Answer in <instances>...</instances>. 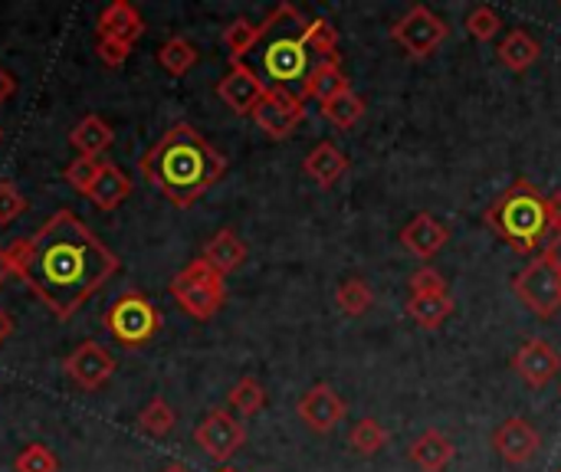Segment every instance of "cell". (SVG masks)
Returning a JSON list of instances; mask_svg holds the SVG:
<instances>
[{"mask_svg": "<svg viewBox=\"0 0 561 472\" xmlns=\"http://www.w3.org/2000/svg\"><path fill=\"white\" fill-rule=\"evenodd\" d=\"M3 250L10 273L59 322H69L122 269L118 256L72 210H56L33 237L13 240Z\"/></svg>", "mask_w": 561, "mask_h": 472, "instance_id": "1", "label": "cell"}, {"mask_svg": "<svg viewBox=\"0 0 561 472\" xmlns=\"http://www.w3.org/2000/svg\"><path fill=\"white\" fill-rule=\"evenodd\" d=\"M306 46L319 59H339V30L325 16H316L306 26Z\"/></svg>", "mask_w": 561, "mask_h": 472, "instance_id": "33", "label": "cell"}, {"mask_svg": "<svg viewBox=\"0 0 561 472\" xmlns=\"http://www.w3.org/2000/svg\"><path fill=\"white\" fill-rule=\"evenodd\" d=\"M450 36V26L444 16H437L431 7L417 3L411 7L394 26H391V39L411 56V59H427L434 56Z\"/></svg>", "mask_w": 561, "mask_h": 472, "instance_id": "7", "label": "cell"}, {"mask_svg": "<svg viewBox=\"0 0 561 472\" xmlns=\"http://www.w3.org/2000/svg\"><path fill=\"white\" fill-rule=\"evenodd\" d=\"M194 444L204 450V457H210L214 463H227L237 457V450L247 444V430L243 424L237 421L233 411H210L204 414V421L194 427Z\"/></svg>", "mask_w": 561, "mask_h": 472, "instance_id": "9", "label": "cell"}, {"mask_svg": "<svg viewBox=\"0 0 561 472\" xmlns=\"http://www.w3.org/2000/svg\"><path fill=\"white\" fill-rule=\"evenodd\" d=\"M174 427H178V414H174V407H171L164 398H151V401L138 411V430L148 434V437H154V440L168 437Z\"/></svg>", "mask_w": 561, "mask_h": 472, "instance_id": "28", "label": "cell"}, {"mask_svg": "<svg viewBox=\"0 0 561 472\" xmlns=\"http://www.w3.org/2000/svg\"><path fill=\"white\" fill-rule=\"evenodd\" d=\"M256 39H260V23L247 20V16H237L233 23H227L224 46L230 53V62H243V56L256 49Z\"/></svg>", "mask_w": 561, "mask_h": 472, "instance_id": "30", "label": "cell"}, {"mask_svg": "<svg viewBox=\"0 0 561 472\" xmlns=\"http://www.w3.org/2000/svg\"><path fill=\"white\" fill-rule=\"evenodd\" d=\"M10 335H13V319H10V315H7V312L0 309V345H3V342H7Z\"/></svg>", "mask_w": 561, "mask_h": 472, "instance_id": "43", "label": "cell"}, {"mask_svg": "<svg viewBox=\"0 0 561 472\" xmlns=\"http://www.w3.org/2000/svg\"><path fill=\"white\" fill-rule=\"evenodd\" d=\"M30 210L26 197L16 191L13 181H0V227H10L13 220H20Z\"/></svg>", "mask_w": 561, "mask_h": 472, "instance_id": "37", "label": "cell"}, {"mask_svg": "<svg viewBox=\"0 0 561 472\" xmlns=\"http://www.w3.org/2000/svg\"><path fill=\"white\" fill-rule=\"evenodd\" d=\"M546 204H549V227H552V233H559L561 230V194H549V197H546Z\"/></svg>", "mask_w": 561, "mask_h": 472, "instance_id": "41", "label": "cell"}, {"mask_svg": "<svg viewBox=\"0 0 561 472\" xmlns=\"http://www.w3.org/2000/svg\"><path fill=\"white\" fill-rule=\"evenodd\" d=\"M463 26H467V33H470L473 39L486 43V39H493V36L500 33L503 20H500V13H496L493 7H473V10L467 13Z\"/></svg>", "mask_w": 561, "mask_h": 472, "instance_id": "35", "label": "cell"}, {"mask_svg": "<svg viewBox=\"0 0 561 472\" xmlns=\"http://www.w3.org/2000/svg\"><path fill=\"white\" fill-rule=\"evenodd\" d=\"M145 33V20L138 13L135 3L128 0H115L102 10L99 16V36H108V39H122L128 46H135V39Z\"/></svg>", "mask_w": 561, "mask_h": 472, "instance_id": "19", "label": "cell"}, {"mask_svg": "<svg viewBox=\"0 0 561 472\" xmlns=\"http://www.w3.org/2000/svg\"><path fill=\"white\" fill-rule=\"evenodd\" d=\"M227 404H230V411H237L240 417H256L263 407H266V388L256 381V378H240L233 388H230V394H227Z\"/></svg>", "mask_w": 561, "mask_h": 472, "instance_id": "29", "label": "cell"}, {"mask_svg": "<svg viewBox=\"0 0 561 472\" xmlns=\"http://www.w3.org/2000/svg\"><path fill=\"white\" fill-rule=\"evenodd\" d=\"M95 53H99V59H102L108 69H118V66H125V59L131 56V46H128V43H122V39L99 36V43H95Z\"/></svg>", "mask_w": 561, "mask_h": 472, "instance_id": "39", "label": "cell"}, {"mask_svg": "<svg viewBox=\"0 0 561 472\" xmlns=\"http://www.w3.org/2000/svg\"><path fill=\"white\" fill-rule=\"evenodd\" d=\"M105 332L128 352L145 348L161 332V312L141 289H128L105 312Z\"/></svg>", "mask_w": 561, "mask_h": 472, "instance_id": "6", "label": "cell"}, {"mask_svg": "<svg viewBox=\"0 0 561 472\" xmlns=\"http://www.w3.org/2000/svg\"><path fill=\"white\" fill-rule=\"evenodd\" d=\"M197 59H201L197 46H194L191 39H184V36H171V39H164L161 49H158V62H161V69H168L171 76L191 72V69L197 66Z\"/></svg>", "mask_w": 561, "mask_h": 472, "instance_id": "27", "label": "cell"}, {"mask_svg": "<svg viewBox=\"0 0 561 472\" xmlns=\"http://www.w3.org/2000/svg\"><path fill=\"white\" fill-rule=\"evenodd\" d=\"M13 92H16V79L10 76V69L0 66V105H3Z\"/></svg>", "mask_w": 561, "mask_h": 472, "instance_id": "42", "label": "cell"}, {"mask_svg": "<svg viewBox=\"0 0 561 472\" xmlns=\"http://www.w3.org/2000/svg\"><path fill=\"white\" fill-rule=\"evenodd\" d=\"M250 118L256 122V128H260L263 135H270V138L279 141V138H289V135L302 125V118H306V102H302L299 92H293V89H286V85H270L266 95H263V102L253 108Z\"/></svg>", "mask_w": 561, "mask_h": 472, "instance_id": "8", "label": "cell"}, {"mask_svg": "<svg viewBox=\"0 0 561 472\" xmlns=\"http://www.w3.org/2000/svg\"><path fill=\"white\" fill-rule=\"evenodd\" d=\"M266 89H270L266 79H260V72L250 69L247 62H230L227 76L217 82L220 102H224L230 112H237V115H253V108L263 102Z\"/></svg>", "mask_w": 561, "mask_h": 472, "instance_id": "11", "label": "cell"}, {"mask_svg": "<svg viewBox=\"0 0 561 472\" xmlns=\"http://www.w3.org/2000/svg\"><path fill=\"white\" fill-rule=\"evenodd\" d=\"M345 89H352V85H348L339 59H319V62H312L309 76L302 79V99H316V102H329V99H335Z\"/></svg>", "mask_w": 561, "mask_h": 472, "instance_id": "21", "label": "cell"}, {"mask_svg": "<svg viewBox=\"0 0 561 472\" xmlns=\"http://www.w3.org/2000/svg\"><path fill=\"white\" fill-rule=\"evenodd\" d=\"M161 472H191V470H187L184 463H168V467H164Z\"/></svg>", "mask_w": 561, "mask_h": 472, "instance_id": "45", "label": "cell"}, {"mask_svg": "<svg viewBox=\"0 0 561 472\" xmlns=\"http://www.w3.org/2000/svg\"><path fill=\"white\" fill-rule=\"evenodd\" d=\"M16 472H59V460L49 447L43 444H30L16 460H13Z\"/></svg>", "mask_w": 561, "mask_h": 472, "instance_id": "36", "label": "cell"}, {"mask_svg": "<svg viewBox=\"0 0 561 472\" xmlns=\"http://www.w3.org/2000/svg\"><path fill=\"white\" fill-rule=\"evenodd\" d=\"M335 306L345 312V315H352V319H358V315H365L371 306H375V292H371V286L365 283V279H345L339 289H335Z\"/></svg>", "mask_w": 561, "mask_h": 472, "instance_id": "32", "label": "cell"}, {"mask_svg": "<svg viewBox=\"0 0 561 472\" xmlns=\"http://www.w3.org/2000/svg\"><path fill=\"white\" fill-rule=\"evenodd\" d=\"M306 26L309 20L293 7V3H279L270 10V16L260 23V39H256V53L263 62V76L273 79V85H286L289 82H302L312 69V53L306 46Z\"/></svg>", "mask_w": 561, "mask_h": 472, "instance_id": "3", "label": "cell"}, {"mask_svg": "<svg viewBox=\"0 0 561 472\" xmlns=\"http://www.w3.org/2000/svg\"><path fill=\"white\" fill-rule=\"evenodd\" d=\"M447 240H450V230L437 217H431V214H417L401 230V246L408 253H414L417 260H434L447 246Z\"/></svg>", "mask_w": 561, "mask_h": 472, "instance_id": "16", "label": "cell"}, {"mask_svg": "<svg viewBox=\"0 0 561 472\" xmlns=\"http://www.w3.org/2000/svg\"><path fill=\"white\" fill-rule=\"evenodd\" d=\"M66 378L79 388V391H99L112 371H115V358L112 352H105L99 342H82L66 361H62Z\"/></svg>", "mask_w": 561, "mask_h": 472, "instance_id": "12", "label": "cell"}, {"mask_svg": "<svg viewBox=\"0 0 561 472\" xmlns=\"http://www.w3.org/2000/svg\"><path fill=\"white\" fill-rule=\"evenodd\" d=\"M457 457L454 440L444 430H424L414 444H411V463L424 472H444Z\"/></svg>", "mask_w": 561, "mask_h": 472, "instance_id": "20", "label": "cell"}, {"mask_svg": "<svg viewBox=\"0 0 561 472\" xmlns=\"http://www.w3.org/2000/svg\"><path fill=\"white\" fill-rule=\"evenodd\" d=\"M559 472H561V470H559Z\"/></svg>", "mask_w": 561, "mask_h": 472, "instance_id": "48", "label": "cell"}, {"mask_svg": "<svg viewBox=\"0 0 561 472\" xmlns=\"http://www.w3.org/2000/svg\"><path fill=\"white\" fill-rule=\"evenodd\" d=\"M247 243L240 240V233L237 230H230V227H224V230H217L207 243H204V253H201V260L207 263V266H214L220 276H230V273H237L243 263H247Z\"/></svg>", "mask_w": 561, "mask_h": 472, "instance_id": "18", "label": "cell"}, {"mask_svg": "<svg viewBox=\"0 0 561 472\" xmlns=\"http://www.w3.org/2000/svg\"><path fill=\"white\" fill-rule=\"evenodd\" d=\"M483 223L516 253H533L552 237L546 194L533 181H516L506 187L483 214Z\"/></svg>", "mask_w": 561, "mask_h": 472, "instance_id": "4", "label": "cell"}, {"mask_svg": "<svg viewBox=\"0 0 561 472\" xmlns=\"http://www.w3.org/2000/svg\"><path fill=\"white\" fill-rule=\"evenodd\" d=\"M220 472H237V470H227V467H224V470H220Z\"/></svg>", "mask_w": 561, "mask_h": 472, "instance_id": "46", "label": "cell"}, {"mask_svg": "<svg viewBox=\"0 0 561 472\" xmlns=\"http://www.w3.org/2000/svg\"><path fill=\"white\" fill-rule=\"evenodd\" d=\"M513 289L539 319H552L561 309V273L542 256L513 279Z\"/></svg>", "mask_w": 561, "mask_h": 472, "instance_id": "10", "label": "cell"}, {"mask_svg": "<svg viewBox=\"0 0 561 472\" xmlns=\"http://www.w3.org/2000/svg\"><path fill=\"white\" fill-rule=\"evenodd\" d=\"M542 447L539 430L526 417H510L496 427L493 434V450L510 463V467H526Z\"/></svg>", "mask_w": 561, "mask_h": 472, "instance_id": "15", "label": "cell"}, {"mask_svg": "<svg viewBox=\"0 0 561 472\" xmlns=\"http://www.w3.org/2000/svg\"><path fill=\"white\" fill-rule=\"evenodd\" d=\"M404 312L421 325V329H440L450 315H454V299L447 296H411Z\"/></svg>", "mask_w": 561, "mask_h": 472, "instance_id": "25", "label": "cell"}, {"mask_svg": "<svg viewBox=\"0 0 561 472\" xmlns=\"http://www.w3.org/2000/svg\"><path fill=\"white\" fill-rule=\"evenodd\" d=\"M539 53H542L539 39H536L533 33H526V30L506 33V36L500 39V49H496L500 62H503L506 69H513V72H526V69L539 59Z\"/></svg>", "mask_w": 561, "mask_h": 472, "instance_id": "24", "label": "cell"}, {"mask_svg": "<svg viewBox=\"0 0 561 472\" xmlns=\"http://www.w3.org/2000/svg\"><path fill=\"white\" fill-rule=\"evenodd\" d=\"M0 138H3V131H0Z\"/></svg>", "mask_w": 561, "mask_h": 472, "instance_id": "47", "label": "cell"}, {"mask_svg": "<svg viewBox=\"0 0 561 472\" xmlns=\"http://www.w3.org/2000/svg\"><path fill=\"white\" fill-rule=\"evenodd\" d=\"M322 115L325 122H332L335 128H355L365 118V99L355 89L339 92L335 99L322 102Z\"/></svg>", "mask_w": 561, "mask_h": 472, "instance_id": "26", "label": "cell"}, {"mask_svg": "<svg viewBox=\"0 0 561 472\" xmlns=\"http://www.w3.org/2000/svg\"><path fill=\"white\" fill-rule=\"evenodd\" d=\"M388 440H391V434H388L375 417L358 421V424L352 427V434H348V447H352L358 457H375V453H381V450L388 447Z\"/></svg>", "mask_w": 561, "mask_h": 472, "instance_id": "31", "label": "cell"}, {"mask_svg": "<svg viewBox=\"0 0 561 472\" xmlns=\"http://www.w3.org/2000/svg\"><path fill=\"white\" fill-rule=\"evenodd\" d=\"M7 276H13L10 273V260H7V250H0V286L7 283Z\"/></svg>", "mask_w": 561, "mask_h": 472, "instance_id": "44", "label": "cell"}, {"mask_svg": "<svg viewBox=\"0 0 561 472\" xmlns=\"http://www.w3.org/2000/svg\"><path fill=\"white\" fill-rule=\"evenodd\" d=\"M138 171L174 207L187 210L227 174V158L194 125L178 122L141 154Z\"/></svg>", "mask_w": 561, "mask_h": 472, "instance_id": "2", "label": "cell"}, {"mask_svg": "<svg viewBox=\"0 0 561 472\" xmlns=\"http://www.w3.org/2000/svg\"><path fill=\"white\" fill-rule=\"evenodd\" d=\"M299 421L312 430V434H332L342 421H345V401L332 384H312L299 404H296Z\"/></svg>", "mask_w": 561, "mask_h": 472, "instance_id": "13", "label": "cell"}, {"mask_svg": "<svg viewBox=\"0 0 561 472\" xmlns=\"http://www.w3.org/2000/svg\"><path fill=\"white\" fill-rule=\"evenodd\" d=\"M408 289H411V296H447V279L434 266H421L408 279Z\"/></svg>", "mask_w": 561, "mask_h": 472, "instance_id": "38", "label": "cell"}, {"mask_svg": "<svg viewBox=\"0 0 561 472\" xmlns=\"http://www.w3.org/2000/svg\"><path fill=\"white\" fill-rule=\"evenodd\" d=\"M542 260H546L549 266H556V269L561 273V230L546 240V246H542Z\"/></svg>", "mask_w": 561, "mask_h": 472, "instance_id": "40", "label": "cell"}, {"mask_svg": "<svg viewBox=\"0 0 561 472\" xmlns=\"http://www.w3.org/2000/svg\"><path fill=\"white\" fill-rule=\"evenodd\" d=\"M99 168H102L99 158H82V154H76V158L66 164L62 177H66V184H69L76 194H85V197H89V191H92V184H95V177H99Z\"/></svg>", "mask_w": 561, "mask_h": 472, "instance_id": "34", "label": "cell"}, {"mask_svg": "<svg viewBox=\"0 0 561 472\" xmlns=\"http://www.w3.org/2000/svg\"><path fill=\"white\" fill-rule=\"evenodd\" d=\"M302 171H306V177H312L322 191H329V187H335V184L348 174V158H345V151L335 148L332 141H319V145L306 154Z\"/></svg>", "mask_w": 561, "mask_h": 472, "instance_id": "17", "label": "cell"}, {"mask_svg": "<svg viewBox=\"0 0 561 472\" xmlns=\"http://www.w3.org/2000/svg\"><path fill=\"white\" fill-rule=\"evenodd\" d=\"M168 289H171V299L178 302V309H184V315H191L194 322H210L227 302V276H220L201 256L194 263H187L171 279Z\"/></svg>", "mask_w": 561, "mask_h": 472, "instance_id": "5", "label": "cell"}, {"mask_svg": "<svg viewBox=\"0 0 561 472\" xmlns=\"http://www.w3.org/2000/svg\"><path fill=\"white\" fill-rule=\"evenodd\" d=\"M112 141H115V131H112V125H108L105 118H99V115L79 118V122L72 125V131H69V145H72L82 158H99V154H105V151L112 148Z\"/></svg>", "mask_w": 561, "mask_h": 472, "instance_id": "22", "label": "cell"}, {"mask_svg": "<svg viewBox=\"0 0 561 472\" xmlns=\"http://www.w3.org/2000/svg\"><path fill=\"white\" fill-rule=\"evenodd\" d=\"M513 368H516V375H519L529 388L542 391V388H549V384L559 378L561 355L546 342V338H526V342L519 345V352L513 355Z\"/></svg>", "mask_w": 561, "mask_h": 472, "instance_id": "14", "label": "cell"}, {"mask_svg": "<svg viewBox=\"0 0 561 472\" xmlns=\"http://www.w3.org/2000/svg\"><path fill=\"white\" fill-rule=\"evenodd\" d=\"M128 194H131V181H128V174H125L118 164L102 161L99 177H95V184H92V191H89V200H92L99 210H115Z\"/></svg>", "mask_w": 561, "mask_h": 472, "instance_id": "23", "label": "cell"}]
</instances>
